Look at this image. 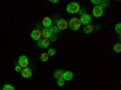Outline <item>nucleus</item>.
Segmentation results:
<instances>
[{
  "instance_id": "1",
  "label": "nucleus",
  "mask_w": 121,
  "mask_h": 90,
  "mask_svg": "<svg viewBox=\"0 0 121 90\" xmlns=\"http://www.w3.org/2000/svg\"><path fill=\"white\" fill-rule=\"evenodd\" d=\"M68 27L72 29V31H79L80 27H81V22H80V19L76 18V17H73V18H70L69 19V22H68Z\"/></svg>"
},
{
  "instance_id": "2",
  "label": "nucleus",
  "mask_w": 121,
  "mask_h": 90,
  "mask_svg": "<svg viewBox=\"0 0 121 90\" xmlns=\"http://www.w3.org/2000/svg\"><path fill=\"white\" fill-rule=\"evenodd\" d=\"M80 5L79 3H69L67 5V12L70 14V15H74V14H78L80 11Z\"/></svg>"
},
{
  "instance_id": "3",
  "label": "nucleus",
  "mask_w": 121,
  "mask_h": 90,
  "mask_svg": "<svg viewBox=\"0 0 121 90\" xmlns=\"http://www.w3.org/2000/svg\"><path fill=\"white\" fill-rule=\"evenodd\" d=\"M103 14H104V9L102 6H95L93 10H92V16H95L96 18L102 17Z\"/></svg>"
},
{
  "instance_id": "4",
  "label": "nucleus",
  "mask_w": 121,
  "mask_h": 90,
  "mask_svg": "<svg viewBox=\"0 0 121 90\" xmlns=\"http://www.w3.org/2000/svg\"><path fill=\"white\" fill-rule=\"evenodd\" d=\"M56 26H57V28L59 29V31H64V29L68 28V22L64 18H58L57 22H56Z\"/></svg>"
},
{
  "instance_id": "5",
  "label": "nucleus",
  "mask_w": 121,
  "mask_h": 90,
  "mask_svg": "<svg viewBox=\"0 0 121 90\" xmlns=\"http://www.w3.org/2000/svg\"><path fill=\"white\" fill-rule=\"evenodd\" d=\"M80 22H81V24L84 26H87V24H91V21H92V16L88 15V14H85L82 16H80Z\"/></svg>"
},
{
  "instance_id": "6",
  "label": "nucleus",
  "mask_w": 121,
  "mask_h": 90,
  "mask_svg": "<svg viewBox=\"0 0 121 90\" xmlns=\"http://www.w3.org/2000/svg\"><path fill=\"white\" fill-rule=\"evenodd\" d=\"M18 65L21 66L22 68H27L28 65H29V60H28V57H27L26 55H21V56L18 57Z\"/></svg>"
},
{
  "instance_id": "7",
  "label": "nucleus",
  "mask_w": 121,
  "mask_h": 90,
  "mask_svg": "<svg viewBox=\"0 0 121 90\" xmlns=\"http://www.w3.org/2000/svg\"><path fill=\"white\" fill-rule=\"evenodd\" d=\"M30 38H32L33 40L39 42L40 39H41V31H40V29H33V31L30 32Z\"/></svg>"
},
{
  "instance_id": "8",
  "label": "nucleus",
  "mask_w": 121,
  "mask_h": 90,
  "mask_svg": "<svg viewBox=\"0 0 121 90\" xmlns=\"http://www.w3.org/2000/svg\"><path fill=\"white\" fill-rule=\"evenodd\" d=\"M38 46L41 47V49H47L50 46V40L48 39H40V40L38 42Z\"/></svg>"
},
{
  "instance_id": "9",
  "label": "nucleus",
  "mask_w": 121,
  "mask_h": 90,
  "mask_svg": "<svg viewBox=\"0 0 121 90\" xmlns=\"http://www.w3.org/2000/svg\"><path fill=\"white\" fill-rule=\"evenodd\" d=\"M74 78V73L72 72V71H65L64 73H63V81L64 82H70L72 79Z\"/></svg>"
},
{
  "instance_id": "10",
  "label": "nucleus",
  "mask_w": 121,
  "mask_h": 90,
  "mask_svg": "<svg viewBox=\"0 0 121 90\" xmlns=\"http://www.w3.org/2000/svg\"><path fill=\"white\" fill-rule=\"evenodd\" d=\"M21 74H22V78H26V79H28V78H30L32 77V74H33V72H32V69L30 68H23L22 69V72H21Z\"/></svg>"
},
{
  "instance_id": "11",
  "label": "nucleus",
  "mask_w": 121,
  "mask_h": 90,
  "mask_svg": "<svg viewBox=\"0 0 121 90\" xmlns=\"http://www.w3.org/2000/svg\"><path fill=\"white\" fill-rule=\"evenodd\" d=\"M51 35H52V33H51V31H50V28H44L41 31V37L44 39H50Z\"/></svg>"
},
{
  "instance_id": "12",
  "label": "nucleus",
  "mask_w": 121,
  "mask_h": 90,
  "mask_svg": "<svg viewBox=\"0 0 121 90\" xmlns=\"http://www.w3.org/2000/svg\"><path fill=\"white\" fill-rule=\"evenodd\" d=\"M43 26H44V28H50L52 26V19L50 18V17H45L44 19H43Z\"/></svg>"
},
{
  "instance_id": "13",
  "label": "nucleus",
  "mask_w": 121,
  "mask_h": 90,
  "mask_svg": "<svg viewBox=\"0 0 121 90\" xmlns=\"http://www.w3.org/2000/svg\"><path fill=\"white\" fill-rule=\"evenodd\" d=\"M63 73H64L63 69H57V71H55V72H53V77L56 78V81H58V79H62V78H63Z\"/></svg>"
},
{
  "instance_id": "14",
  "label": "nucleus",
  "mask_w": 121,
  "mask_h": 90,
  "mask_svg": "<svg viewBox=\"0 0 121 90\" xmlns=\"http://www.w3.org/2000/svg\"><path fill=\"white\" fill-rule=\"evenodd\" d=\"M93 31H95V26H92V24H87L84 28V33L85 34H91Z\"/></svg>"
},
{
  "instance_id": "15",
  "label": "nucleus",
  "mask_w": 121,
  "mask_h": 90,
  "mask_svg": "<svg viewBox=\"0 0 121 90\" xmlns=\"http://www.w3.org/2000/svg\"><path fill=\"white\" fill-rule=\"evenodd\" d=\"M48 55H47V52H43L41 55H40V60H41V62H47L48 61Z\"/></svg>"
},
{
  "instance_id": "16",
  "label": "nucleus",
  "mask_w": 121,
  "mask_h": 90,
  "mask_svg": "<svg viewBox=\"0 0 121 90\" xmlns=\"http://www.w3.org/2000/svg\"><path fill=\"white\" fill-rule=\"evenodd\" d=\"M50 31H51V33H52V34H57V33H59V32H60L59 29L57 28V26H51V27H50Z\"/></svg>"
},
{
  "instance_id": "17",
  "label": "nucleus",
  "mask_w": 121,
  "mask_h": 90,
  "mask_svg": "<svg viewBox=\"0 0 121 90\" xmlns=\"http://www.w3.org/2000/svg\"><path fill=\"white\" fill-rule=\"evenodd\" d=\"M1 90H16V89H15V86L11 85V84H5Z\"/></svg>"
},
{
  "instance_id": "18",
  "label": "nucleus",
  "mask_w": 121,
  "mask_h": 90,
  "mask_svg": "<svg viewBox=\"0 0 121 90\" xmlns=\"http://www.w3.org/2000/svg\"><path fill=\"white\" fill-rule=\"evenodd\" d=\"M113 49H114V51H115V52H120V51H121V45H120V43L114 44Z\"/></svg>"
},
{
  "instance_id": "19",
  "label": "nucleus",
  "mask_w": 121,
  "mask_h": 90,
  "mask_svg": "<svg viewBox=\"0 0 121 90\" xmlns=\"http://www.w3.org/2000/svg\"><path fill=\"white\" fill-rule=\"evenodd\" d=\"M55 54H56V50H55V49H48V50H47V55H48V56H53Z\"/></svg>"
},
{
  "instance_id": "20",
  "label": "nucleus",
  "mask_w": 121,
  "mask_h": 90,
  "mask_svg": "<svg viewBox=\"0 0 121 90\" xmlns=\"http://www.w3.org/2000/svg\"><path fill=\"white\" fill-rule=\"evenodd\" d=\"M121 24L120 23H116V26H115V32L117 33V34H120V32H121Z\"/></svg>"
},
{
  "instance_id": "21",
  "label": "nucleus",
  "mask_w": 121,
  "mask_h": 90,
  "mask_svg": "<svg viewBox=\"0 0 121 90\" xmlns=\"http://www.w3.org/2000/svg\"><path fill=\"white\" fill-rule=\"evenodd\" d=\"M100 1H102V0H91V3H92L95 6H99L100 5Z\"/></svg>"
},
{
  "instance_id": "22",
  "label": "nucleus",
  "mask_w": 121,
  "mask_h": 90,
  "mask_svg": "<svg viewBox=\"0 0 121 90\" xmlns=\"http://www.w3.org/2000/svg\"><path fill=\"white\" fill-rule=\"evenodd\" d=\"M22 69H23V68H22L21 66H19V65H16V67H15V71H16L17 73H21V72H22Z\"/></svg>"
},
{
  "instance_id": "23",
  "label": "nucleus",
  "mask_w": 121,
  "mask_h": 90,
  "mask_svg": "<svg viewBox=\"0 0 121 90\" xmlns=\"http://www.w3.org/2000/svg\"><path fill=\"white\" fill-rule=\"evenodd\" d=\"M65 84V82L63 81V79H58V81H57V85L58 86H63Z\"/></svg>"
},
{
  "instance_id": "24",
  "label": "nucleus",
  "mask_w": 121,
  "mask_h": 90,
  "mask_svg": "<svg viewBox=\"0 0 121 90\" xmlns=\"http://www.w3.org/2000/svg\"><path fill=\"white\" fill-rule=\"evenodd\" d=\"M99 6H102V7L104 9V7L109 6V1H103V0H102V1H100V5H99Z\"/></svg>"
},
{
  "instance_id": "25",
  "label": "nucleus",
  "mask_w": 121,
  "mask_h": 90,
  "mask_svg": "<svg viewBox=\"0 0 121 90\" xmlns=\"http://www.w3.org/2000/svg\"><path fill=\"white\" fill-rule=\"evenodd\" d=\"M48 40H50V43H51V42H56V40H57V35H56V34H52L51 37H50Z\"/></svg>"
},
{
  "instance_id": "26",
  "label": "nucleus",
  "mask_w": 121,
  "mask_h": 90,
  "mask_svg": "<svg viewBox=\"0 0 121 90\" xmlns=\"http://www.w3.org/2000/svg\"><path fill=\"white\" fill-rule=\"evenodd\" d=\"M78 14H80V16H82V15L87 14V12H86V9H80V11H79Z\"/></svg>"
}]
</instances>
